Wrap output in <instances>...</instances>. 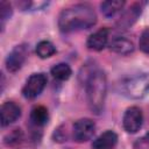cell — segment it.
I'll return each mask as SVG.
<instances>
[{
  "mask_svg": "<svg viewBox=\"0 0 149 149\" xmlns=\"http://www.w3.org/2000/svg\"><path fill=\"white\" fill-rule=\"evenodd\" d=\"M95 130V125L91 119H80L73 125V139L77 142L88 141Z\"/></svg>",
  "mask_w": 149,
  "mask_h": 149,
  "instance_id": "cell-6",
  "label": "cell"
},
{
  "mask_svg": "<svg viewBox=\"0 0 149 149\" xmlns=\"http://www.w3.org/2000/svg\"><path fill=\"white\" fill-rule=\"evenodd\" d=\"M27 55H28V49H27L26 45L22 44V45L15 47L6 58L7 70L10 71V72L17 71L22 66V64L24 63V61L27 58Z\"/></svg>",
  "mask_w": 149,
  "mask_h": 149,
  "instance_id": "cell-7",
  "label": "cell"
},
{
  "mask_svg": "<svg viewBox=\"0 0 149 149\" xmlns=\"http://www.w3.org/2000/svg\"><path fill=\"white\" fill-rule=\"evenodd\" d=\"M139 45H140V49L143 52L149 54V28H147L142 31V34L140 36Z\"/></svg>",
  "mask_w": 149,
  "mask_h": 149,
  "instance_id": "cell-18",
  "label": "cell"
},
{
  "mask_svg": "<svg viewBox=\"0 0 149 149\" xmlns=\"http://www.w3.org/2000/svg\"><path fill=\"white\" fill-rule=\"evenodd\" d=\"M85 87H86L87 101L91 111L95 114H99L104 108L106 92H107V81L104 71L97 69L86 81Z\"/></svg>",
  "mask_w": 149,
  "mask_h": 149,
  "instance_id": "cell-2",
  "label": "cell"
},
{
  "mask_svg": "<svg viewBox=\"0 0 149 149\" xmlns=\"http://www.w3.org/2000/svg\"><path fill=\"white\" fill-rule=\"evenodd\" d=\"M48 109L44 106H35L30 113V121L35 126H44L48 122Z\"/></svg>",
  "mask_w": 149,
  "mask_h": 149,
  "instance_id": "cell-14",
  "label": "cell"
},
{
  "mask_svg": "<svg viewBox=\"0 0 149 149\" xmlns=\"http://www.w3.org/2000/svg\"><path fill=\"white\" fill-rule=\"evenodd\" d=\"M0 115H1V125L3 127L9 126L10 123L15 122L20 118L21 108L19 107V105H16L13 101H6L1 106Z\"/></svg>",
  "mask_w": 149,
  "mask_h": 149,
  "instance_id": "cell-8",
  "label": "cell"
},
{
  "mask_svg": "<svg viewBox=\"0 0 149 149\" xmlns=\"http://www.w3.org/2000/svg\"><path fill=\"white\" fill-rule=\"evenodd\" d=\"M125 6V1L120 0H109V1H104L100 5L101 13L106 17H112L114 16L118 12H120Z\"/></svg>",
  "mask_w": 149,
  "mask_h": 149,
  "instance_id": "cell-13",
  "label": "cell"
},
{
  "mask_svg": "<svg viewBox=\"0 0 149 149\" xmlns=\"http://www.w3.org/2000/svg\"><path fill=\"white\" fill-rule=\"evenodd\" d=\"M22 139H23V134H22L21 129H14L13 132H10L9 134L6 135L5 143L7 146H17L21 143Z\"/></svg>",
  "mask_w": 149,
  "mask_h": 149,
  "instance_id": "cell-17",
  "label": "cell"
},
{
  "mask_svg": "<svg viewBox=\"0 0 149 149\" xmlns=\"http://www.w3.org/2000/svg\"><path fill=\"white\" fill-rule=\"evenodd\" d=\"M116 143L118 135L112 130H107L93 141L92 149H113Z\"/></svg>",
  "mask_w": 149,
  "mask_h": 149,
  "instance_id": "cell-11",
  "label": "cell"
},
{
  "mask_svg": "<svg viewBox=\"0 0 149 149\" xmlns=\"http://www.w3.org/2000/svg\"><path fill=\"white\" fill-rule=\"evenodd\" d=\"M45 84H47V76L44 73H34L28 78L26 85L22 88V93L28 99L36 98L44 90Z\"/></svg>",
  "mask_w": 149,
  "mask_h": 149,
  "instance_id": "cell-4",
  "label": "cell"
},
{
  "mask_svg": "<svg viewBox=\"0 0 149 149\" xmlns=\"http://www.w3.org/2000/svg\"><path fill=\"white\" fill-rule=\"evenodd\" d=\"M144 140H146V141H147V142L149 143V132H148V133L146 134V139H144Z\"/></svg>",
  "mask_w": 149,
  "mask_h": 149,
  "instance_id": "cell-20",
  "label": "cell"
},
{
  "mask_svg": "<svg viewBox=\"0 0 149 149\" xmlns=\"http://www.w3.org/2000/svg\"><path fill=\"white\" fill-rule=\"evenodd\" d=\"M97 22L94 9L87 3H78L62 10L58 17L59 29L64 33L88 29Z\"/></svg>",
  "mask_w": 149,
  "mask_h": 149,
  "instance_id": "cell-1",
  "label": "cell"
},
{
  "mask_svg": "<svg viewBox=\"0 0 149 149\" xmlns=\"http://www.w3.org/2000/svg\"><path fill=\"white\" fill-rule=\"evenodd\" d=\"M12 15V7L8 2L6 1H1L0 3V17H1V23L3 26L5 21L7 19H9V16Z\"/></svg>",
  "mask_w": 149,
  "mask_h": 149,
  "instance_id": "cell-19",
  "label": "cell"
},
{
  "mask_svg": "<svg viewBox=\"0 0 149 149\" xmlns=\"http://www.w3.org/2000/svg\"><path fill=\"white\" fill-rule=\"evenodd\" d=\"M122 95L130 99H140L149 93V73H142L127 78L119 84Z\"/></svg>",
  "mask_w": 149,
  "mask_h": 149,
  "instance_id": "cell-3",
  "label": "cell"
},
{
  "mask_svg": "<svg viewBox=\"0 0 149 149\" xmlns=\"http://www.w3.org/2000/svg\"><path fill=\"white\" fill-rule=\"evenodd\" d=\"M51 74L55 79L66 80L71 76V68L65 63H59L51 69Z\"/></svg>",
  "mask_w": 149,
  "mask_h": 149,
  "instance_id": "cell-15",
  "label": "cell"
},
{
  "mask_svg": "<svg viewBox=\"0 0 149 149\" xmlns=\"http://www.w3.org/2000/svg\"><path fill=\"white\" fill-rule=\"evenodd\" d=\"M55 52H56V48H55V45L50 41H41L36 45V54L41 58L51 57Z\"/></svg>",
  "mask_w": 149,
  "mask_h": 149,
  "instance_id": "cell-16",
  "label": "cell"
},
{
  "mask_svg": "<svg viewBox=\"0 0 149 149\" xmlns=\"http://www.w3.org/2000/svg\"><path fill=\"white\" fill-rule=\"evenodd\" d=\"M108 33L109 31L107 28H101L95 33H93L92 35H90V37L87 38L88 49L95 50V51L102 50L108 42Z\"/></svg>",
  "mask_w": 149,
  "mask_h": 149,
  "instance_id": "cell-10",
  "label": "cell"
},
{
  "mask_svg": "<svg viewBox=\"0 0 149 149\" xmlns=\"http://www.w3.org/2000/svg\"><path fill=\"white\" fill-rule=\"evenodd\" d=\"M109 48L112 51H114L119 55H128L134 51L133 42L125 37H115L114 40H112Z\"/></svg>",
  "mask_w": 149,
  "mask_h": 149,
  "instance_id": "cell-12",
  "label": "cell"
},
{
  "mask_svg": "<svg viewBox=\"0 0 149 149\" xmlns=\"http://www.w3.org/2000/svg\"><path fill=\"white\" fill-rule=\"evenodd\" d=\"M122 122H123V128L127 133H130V134L136 133L142 127V122H143L142 111L136 106L129 107L125 112Z\"/></svg>",
  "mask_w": 149,
  "mask_h": 149,
  "instance_id": "cell-5",
  "label": "cell"
},
{
  "mask_svg": "<svg viewBox=\"0 0 149 149\" xmlns=\"http://www.w3.org/2000/svg\"><path fill=\"white\" fill-rule=\"evenodd\" d=\"M140 15H141V6L139 3H134L121 14L119 21L116 22V27L119 29H127L132 24H134V22L137 20Z\"/></svg>",
  "mask_w": 149,
  "mask_h": 149,
  "instance_id": "cell-9",
  "label": "cell"
}]
</instances>
